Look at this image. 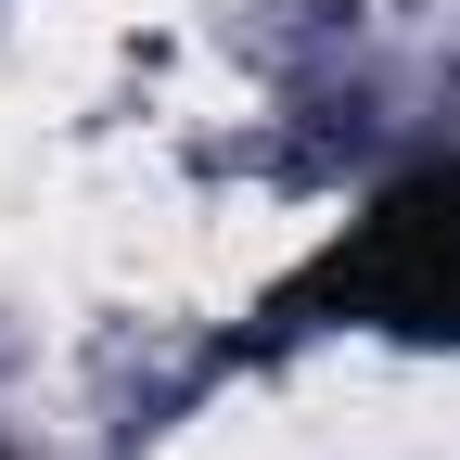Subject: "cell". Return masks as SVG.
Instances as JSON below:
<instances>
[{
    "label": "cell",
    "instance_id": "obj_1",
    "mask_svg": "<svg viewBox=\"0 0 460 460\" xmlns=\"http://www.w3.org/2000/svg\"><path fill=\"white\" fill-rule=\"evenodd\" d=\"M371 332V345H460V166L384 180L332 243L256 307V345Z\"/></svg>",
    "mask_w": 460,
    "mask_h": 460
}]
</instances>
